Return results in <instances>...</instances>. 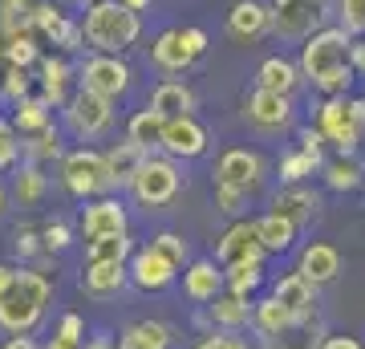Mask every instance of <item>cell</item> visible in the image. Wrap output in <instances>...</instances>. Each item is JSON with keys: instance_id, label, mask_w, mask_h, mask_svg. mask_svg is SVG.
<instances>
[{"instance_id": "6da1fadb", "label": "cell", "mask_w": 365, "mask_h": 349, "mask_svg": "<svg viewBox=\"0 0 365 349\" xmlns=\"http://www.w3.org/2000/svg\"><path fill=\"white\" fill-rule=\"evenodd\" d=\"M353 33L333 21V25L317 29L313 37L300 41V78L309 81L321 98H337V93L353 90V78H357V65H353Z\"/></svg>"}, {"instance_id": "7a4b0ae2", "label": "cell", "mask_w": 365, "mask_h": 349, "mask_svg": "<svg viewBox=\"0 0 365 349\" xmlns=\"http://www.w3.org/2000/svg\"><path fill=\"white\" fill-rule=\"evenodd\" d=\"M53 305V280L41 264H16L9 285L0 288V333L33 337L45 325Z\"/></svg>"}, {"instance_id": "3957f363", "label": "cell", "mask_w": 365, "mask_h": 349, "mask_svg": "<svg viewBox=\"0 0 365 349\" xmlns=\"http://www.w3.org/2000/svg\"><path fill=\"white\" fill-rule=\"evenodd\" d=\"M90 53H126L143 41V13H130L122 0H93L78 16Z\"/></svg>"}, {"instance_id": "277c9868", "label": "cell", "mask_w": 365, "mask_h": 349, "mask_svg": "<svg viewBox=\"0 0 365 349\" xmlns=\"http://www.w3.org/2000/svg\"><path fill=\"white\" fill-rule=\"evenodd\" d=\"M313 126L337 155H357L365 146V98H357V93L321 98L313 110Z\"/></svg>"}, {"instance_id": "5b68a950", "label": "cell", "mask_w": 365, "mask_h": 349, "mask_svg": "<svg viewBox=\"0 0 365 349\" xmlns=\"http://www.w3.org/2000/svg\"><path fill=\"white\" fill-rule=\"evenodd\" d=\"M187 187V175H182V163H175V158H167L163 151L158 155H146L143 167H138V175L130 179V199L143 211H167L175 199H179V191Z\"/></svg>"}, {"instance_id": "8992f818", "label": "cell", "mask_w": 365, "mask_h": 349, "mask_svg": "<svg viewBox=\"0 0 365 349\" xmlns=\"http://www.w3.org/2000/svg\"><path fill=\"white\" fill-rule=\"evenodd\" d=\"M211 49L207 29L199 25H170L150 41V65H155L163 78H179L191 65Z\"/></svg>"}, {"instance_id": "52a82bcc", "label": "cell", "mask_w": 365, "mask_h": 349, "mask_svg": "<svg viewBox=\"0 0 365 349\" xmlns=\"http://www.w3.org/2000/svg\"><path fill=\"white\" fill-rule=\"evenodd\" d=\"M114 118H118V102L98 98L90 90H73L66 98V106H61V130L69 138H78L81 146L106 138L114 130Z\"/></svg>"}, {"instance_id": "ba28073f", "label": "cell", "mask_w": 365, "mask_h": 349, "mask_svg": "<svg viewBox=\"0 0 365 349\" xmlns=\"http://www.w3.org/2000/svg\"><path fill=\"white\" fill-rule=\"evenodd\" d=\"M272 179V167H268V158L256 151V146H223L215 163H211V183H227L235 191L252 195V199H260L264 187Z\"/></svg>"}, {"instance_id": "9c48e42d", "label": "cell", "mask_w": 365, "mask_h": 349, "mask_svg": "<svg viewBox=\"0 0 365 349\" xmlns=\"http://www.w3.org/2000/svg\"><path fill=\"white\" fill-rule=\"evenodd\" d=\"M57 183L66 187V195L73 199H98V195H114L110 191V175H106V155L98 146H73L61 155L57 163Z\"/></svg>"}, {"instance_id": "30bf717a", "label": "cell", "mask_w": 365, "mask_h": 349, "mask_svg": "<svg viewBox=\"0 0 365 349\" xmlns=\"http://www.w3.org/2000/svg\"><path fill=\"white\" fill-rule=\"evenodd\" d=\"M78 90H90L98 98L122 102L134 90V69L122 53H86L78 61Z\"/></svg>"}, {"instance_id": "8fae6325", "label": "cell", "mask_w": 365, "mask_h": 349, "mask_svg": "<svg viewBox=\"0 0 365 349\" xmlns=\"http://www.w3.org/2000/svg\"><path fill=\"white\" fill-rule=\"evenodd\" d=\"M240 122L252 134H260V138H280L297 122V102L284 98V93H268V90H256L252 86L244 93V102H240Z\"/></svg>"}, {"instance_id": "7c38bea8", "label": "cell", "mask_w": 365, "mask_h": 349, "mask_svg": "<svg viewBox=\"0 0 365 349\" xmlns=\"http://www.w3.org/2000/svg\"><path fill=\"white\" fill-rule=\"evenodd\" d=\"M272 9V33L280 41H304L317 29L329 25L333 0H268Z\"/></svg>"}, {"instance_id": "4fadbf2b", "label": "cell", "mask_w": 365, "mask_h": 349, "mask_svg": "<svg viewBox=\"0 0 365 349\" xmlns=\"http://www.w3.org/2000/svg\"><path fill=\"white\" fill-rule=\"evenodd\" d=\"M268 252L260 244V232H256V220L244 216V220H232L215 240V264L220 268H232V264H264Z\"/></svg>"}, {"instance_id": "5bb4252c", "label": "cell", "mask_w": 365, "mask_h": 349, "mask_svg": "<svg viewBox=\"0 0 365 349\" xmlns=\"http://www.w3.org/2000/svg\"><path fill=\"white\" fill-rule=\"evenodd\" d=\"M158 151L175 163H191V158H203L211 151V130L199 122L195 114H182V118H167L163 122V143Z\"/></svg>"}, {"instance_id": "9a60e30c", "label": "cell", "mask_w": 365, "mask_h": 349, "mask_svg": "<svg viewBox=\"0 0 365 349\" xmlns=\"http://www.w3.org/2000/svg\"><path fill=\"white\" fill-rule=\"evenodd\" d=\"M130 232V211L118 195H98L86 199L78 216V236L81 240H98V236H126Z\"/></svg>"}, {"instance_id": "2e32d148", "label": "cell", "mask_w": 365, "mask_h": 349, "mask_svg": "<svg viewBox=\"0 0 365 349\" xmlns=\"http://www.w3.org/2000/svg\"><path fill=\"white\" fill-rule=\"evenodd\" d=\"M268 203H272L268 211L284 216L288 223H297V232H309V228L321 220V207H325V199H321V191H313L309 183H280Z\"/></svg>"}, {"instance_id": "e0dca14e", "label": "cell", "mask_w": 365, "mask_h": 349, "mask_svg": "<svg viewBox=\"0 0 365 349\" xmlns=\"http://www.w3.org/2000/svg\"><path fill=\"white\" fill-rule=\"evenodd\" d=\"M126 276L138 293H167L175 280H179V268L170 264L155 244H138L126 260Z\"/></svg>"}, {"instance_id": "ac0fdd59", "label": "cell", "mask_w": 365, "mask_h": 349, "mask_svg": "<svg viewBox=\"0 0 365 349\" xmlns=\"http://www.w3.org/2000/svg\"><path fill=\"white\" fill-rule=\"evenodd\" d=\"M268 293H272V297L292 313V321H297V325L317 321V313H321V288H317L313 280H304L297 268L280 272L276 280H268Z\"/></svg>"}, {"instance_id": "d6986e66", "label": "cell", "mask_w": 365, "mask_h": 349, "mask_svg": "<svg viewBox=\"0 0 365 349\" xmlns=\"http://www.w3.org/2000/svg\"><path fill=\"white\" fill-rule=\"evenodd\" d=\"M223 29L235 45H256V41L272 37V9L268 0H235L227 16H223Z\"/></svg>"}, {"instance_id": "ffe728a7", "label": "cell", "mask_w": 365, "mask_h": 349, "mask_svg": "<svg viewBox=\"0 0 365 349\" xmlns=\"http://www.w3.org/2000/svg\"><path fill=\"white\" fill-rule=\"evenodd\" d=\"M78 90V65L69 61L66 53H41L37 61V93L53 110H61L66 98Z\"/></svg>"}, {"instance_id": "44dd1931", "label": "cell", "mask_w": 365, "mask_h": 349, "mask_svg": "<svg viewBox=\"0 0 365 349\" xmlns=\"http://www.w3.org/2000/svg\"><path fill=\"white\" fill-rule=\"evenodd\" d=\"M223 293V268L215 264V256H191L182 264V297L191 305H211Z\"/></svg>"}, {"instance_id": "7402d4cb", "label": "cell", "mask_w": 365, "mask_h": 349, "mask_svg": "<svg viewBox=\"0 0 365 349\" xmlns=\"http://www.w3.org/2000/svg\"><path fill=\"white\" fill-rule=\"evenodd\" d=\"M78 285H81L86 297L110 300V297H118L122 288L130 285V276H126V264H118V260H86V264H81Z\"/></svg>"}, {"instance_id": "603a6c76", "label": "cell", "mask_w": 365, "mask_h": 349, "mask_svg": "<svg viewBox=\"0 0 365 349\" xmlns=\"http://www.w3.org/2000/svg\"><path fill=\"white\" fill-rule=\"evenodd\" d=\"M297 272L304 276V280H313L317 288L333 285V280L341 276L337 244H329V240H309V244L300 248V256H297Z\"/></svg>"}, {"instance_id": "cb8c5ba5", "label": "cell", "mask_w": 365, "mask_h": 349, "mask_svg": "<svg viewBox=\"0 0 365 349\" xmlns=\"http://www.w3.org/2000/svg\"><path fill=\"white\" fill-rule=\"evenodd\" d=\"M304 86L300 78V65L284 53H272L256 65V90H268V93H284V98H297V90Z\"/></svg>"}, {"instance_id": "d4e9b609", "label": "cell", "mask_w": 365, "mask_h": 349, "mask_svg": "<svg viewBox=\"0 0 365 349\" xmlns=\"http://www.w3.org/2000/svg\"><path fill=\"white\" fill-rule=\"evenodd\" d=\"M252 300L256 297H240V293H227V288H223L211 305H203V313H207L211 329L244 333V329H252Z\"/></svg>"}, {"instance_id": "484cf974", "label": "cell", "mask_w": 365, "mask_h": 349, "mask_svg": "<svg viewBox=\"0 0 365 349\" xmlns=\"http://www.w3.org/2000/svg\"><path fill=\"white\" fill-rule=\"evenodd\" d=\"M102 155H106L110 191H126V187H130V179L138 175V167H143V158L150 155V151H143V146L130 143V138H122V143H110Z\"/></svg>"}, {"instance_id": "4316f807", "label": "cell", "mask_w": 365, "mask_h": 349, "mask_svg": "<svg viewBox=\"0 0 365 349\" xmlns=\"http://www.w3.org/2000/svg\"><path fill=\"white\" fill-rule=\"evenodd\" d=\"M146 106L163 118H182V114H195L199 110V93L179 78H163L155 90H150V102Z\"/></svg>"}, {"instance_id": "83f0119b", "label": "cell", "mask_w": 365, "mask_h": 349, "mask_svg": "<svg viewBox=\"0 0 365 349\" xmlns=\"http://www.w3.org/2000/svg\"><path fill=\"white\" fill-rule=\"evenodd\" d=\"M49 191H53V179H49V171L41 167V163H16V171H13V199L21 207H41L45 199H49Z\"/></svg>"}, {"instance_id": "f1b7e54d", "label": "cell", "mask_w": 365, "mask_h": 349, "mask_svg": "<svg viewBox=\"0 0 365 349\" xmlns=\"http://www.w3.org/2000/svg\"><path fill=\"white\" fill-rule=\"evenodd\" d=\"M321 183H325L329 191H337V195L361 191V187H365V163H361V155H333V158H325V167H321Z\"/></svg>"}, {"instance_id": "f546056e", "label": "cell", "mask_w": 365, "mask_h": 349, "mask_svg": "<svg viewBox=\"0 0 365 349\" xmlns=\"http://www.w3.org/2000/svg\"><path fill=\"white\" fill-rule=\"evenodd\" d=\"M170 341H175V329L167 321H155V317L130 321L118 333V349H170Z\"/></svg>"}, {"instance_id": "4dcf8cb0", "label": "cell", "mask_w": 365, "mask_h": 349, "mask_svg": "<svg viewBox=\"0 0 365 349\" xmlns=\"http://www.w3.org/2000/svg\"><path fill=\"white\" fill-rule=\"evenodd\" d=\"M61 155H66V130L57 126V122H49L45 130L29 134V138H21V158L25 163L49 167V163H61Z\"/></svg>"}, {"instance_id": "1f68e13d", "label": "cell", "mask_w": 365, "mask_h": 349, "mask_svg": "<svg viewBox=\"0 0 365 349\" xmlns=\"http://www.w3.org/2000/svg\"><path fill=\"white\" fill-rule=\"evenodd\" d=\"M256 232H260V244H264L268 256H288V252L297 248V240H300L297 223H288L284 216H276V211L256 216Z\"/></svg>"}, {"instance_id": "d6a6232c", "label": "cell", "mask_w": 365, "mask_h": 349, "mask_svg": "<svg viewBox=\"0 0 365 349\" xmlns=\"http://www.w3.org/2000/svg\"><path fill=\"white\" fill-rule=\"evenodd\" d=\"M325 337L329 329L321 321H304V325H288L272 337H260V349H321Z\"/></svg>"}, {"instance_id": "836d02e7", "label": "cell", "mask_w": 365, "mask_h": 349, "mask_svg": "<svg viewBox=\"0 0 365 349\" xmlns=\"http://www.w3.org/2000/svg\"><path fill=\"white\" fill-rule=\"evenodd\" d=\"M13 114H9V122H13V130L21 134V138H29V134H37V130H45L53 122V106L41 98V93H29V98H21L16 106H9Z\"/></svg>"}, {"instance_id": "e575fe53", "label": "cell", "mask_w": 365, "mask_h": 349, "mask_svg": "<svg viewBox=\"0 0 365 349\" xmlns=\"http://www.w3.org/2000/svg\"><path fill=\"white\" fill-rule=\"evenodd\" d=\"M288 325H297V321H292V313H288L272 293H264V297L252 300V333L256 337H272V333H280V329H288Z\"/></svg>"}, {"instance_id": "d590c367", "label": "cell", "mask_w": 365, "mask_h": 349, "mask_svg": "<svg viewBox=\"0 0 365 349\" xmlns=\"http://www.w3.org/2000/svg\"><path fill=\"white\" fill-rule=\"evenodd\" d=\"M163 122H167L163 114H155L150 106H143V110H134V114L126 118V138H130V143H138L143 151H150V155H155L158 143H163Z\"/></svg>"}, {"instance_id": "8d00e7d4", "label": "cell", "mask_w": 365, "mask_h": 349, "mask_svg": "<svg viewBox=\"0 0 365 349\" xmlns=\"http://www.w3.org/2000/svg\"><path fill=\"white\" fill-rule=\"evenodd\" d=\"M264 285H268L264 264H232V268H223V288H227V293H240V297H260Z\"/></svg>"}, {"instance_id": "74e56055", "label": "cell", "mask_w": 365, "mask_h": 349, "mask_svg": "<svg viewBox=\"0 0 365 349\" xmlns=\"http://www.w3.org/2000/svg\"><path fill=\"white\" fill-rule=\"evenodd\" d=\"M134 236H98V240H86V260H118V264H126L134 252Z\"/></svg>"}, {"instance_id": "f35d334b", "label": "cell", "mask_w": 365, "mask_h": 349, "mask_svg": "<svg viewBox=\"0 0 365 349\" xmlns=\"http://www.w3.org/2000/svg\"><path fill=\"white\" fill-rule=\"evenodd\" d=\"M313 175H321V163H313V158L304 155V151H284L280 155V163H276V179L280 183H309Z\"/></svg>"}, {"instance_id": "ab89813d", "label": "cell", "mask_w": 365, "mask_h": 349, "mask_svg": "<svg viewBox=\"0 0 365 349\" xmlns=\"http://www.w3.org/2000/svg\"><path fill=\"white\" fill-rule=\"evenodd\" d=\"M73 240H78V228H73L69 220H61V216L45 220V228H41L45 256H61V252H69V248H73Z\"/></svg>"}, {"instance_id": "60d3db41", "label": "cell", "mask_w": 365, "mask_h": 349, "mask_svg": "<svg viewBox=\"0 0 365 349\" xmlns=\"http://www.w3.org/2000/svg\"><path fill=\"white\" fill-rule=\"evenodd\" d=\"M4 61L16 65V69H33V65L41 61L37 37H33V33H13V37H4Z\"/></svg>"}, {"instance_id": "b9f144b4", "label": "cell", "mask_w": 365, "mask_h": 349, "mask_svg": "<svg viewBox=\"0 0 365 349\" xmlns=\"http://www.w3.org/2000/svg\"><path fill=\"white\" fill-rule=\"evenodd\" d=\"M211 199H215V207H220L227 220H244L252 211V195H244V191H235V187H227V183H211Z\"/></svg>"}, {"instance_id": "7bdbcfd3", "label": "cell", "mask_w": 365, "mask_h": 349, "mask_svg": "<svg viewBox=\"0 0 365 349\" xmlns=\"http://www.w3.org/2000/svg\"><path fill=\"white\" fill-rule=\"evenodd\" d=\"M29 93H37L33 90V74L29 69H16V65H4V74H0V102L16 106Z\"/></svg>"}, {"instance_id": "ee69618b", "label": "cell", "mask_w": 365, "mask_h": 349, "mask_svg": "<svg viewBox=\"0 0 365 349\" xmlns=\"http://www.w3.org/2000/svg\"><path fill=\"white\" fill-rule=\"evenodd\" d=\"M150 244H155L158 252L175 264V268H182V264L191 260V240H187L182 232H155V236H150Z\"/></svg>"}, {"instance_id": "f6af8a7d", "label": "cell", "mask_w": 365, "mask_h": 349, "mask_svg": "<svg viewBox=\"0 0 365 349\" xmlns=\"http://www.w3.org/2000/svg\"><path fill=\"white\" fill-rule=\"evenodd\" d=\"M333 16L345 33L365 37V0H333Z\"/></svg>"}, {"instance_id": "bcb514c9", "label": "cell", "mask_w": 365, "mask_h": 349, "mask_svg": "<svg viewBox=\"0 0 365 349\" xmlns=\"http://www.w3.org/2000/svg\"><path fill=\"white\" fill-rule=\"evenodd\" d=\"M21 163V134L13 130V122L0 114V175L4 171H16Z\"/></svg>"}, {"instance_id": "7dc6e473", "label": "cell", "mask_w": 365, "mask_h": 349, "mask_svg": "<svg viewBox=\"0 0 365 349\" xmlns=\"http://www.w3.org/2000/svg\"><path fill=\"white\" fill-rule=\"evenodd\" d=\"M13 256H16V264H37V260L45 256L41 232H33V228H16V236H13Z\"/></svg>"}, {"instance_id": "c3c4849f", "label": "cell", "mask_w": 365, "mask_h": 349, "mask_svg": "<svg viewBox=\"0 0 365 349\" xmlns=\"http://www.w3.org/2000/svg\"><path fill=\"white\" fill-rule=\"evenodd\" d=\"M53 341H61L69 349L86 345V321H81V313H61L57 317V329H53Z\"/></svg>"}, {"instance_id": "681fc988", "label": "cell", "mask_w": 365, "mask_h": 349, "mask_svg": "<svg viewBox=\"0 0 365 349\" xmlns=\"http://www.w3.org/2000/svg\"><path fill=\"white\" fill-rule=\"evenodd\" d=\"M191 349H252L244 333H227V329H207L191 341Z\"/></svg>"}, {"instance_id": "f907efd6", "label": "cell", "mask_w": 365, "mask_h": 349, "mask_svg": "<svg viewBox=\"0 0 365 349\" xmlns=\"http://www.w3.org/2000/svg\"><path fill=\"white\" fill-rule=\"evenodd\" d=\"M297 151H304L313 163L325 167V138H321V130H317L313 122H309V126H297Z\"/></svg>"}, {"instance_id": "816d5d0a", "label": "cell", "mask_w": 365, "mask_h": 349, "mask_svg": "<svg viewBox=\"0 0 365 349\" xmlns=\"http://www.w3.org/2000/svg\"><path fill=\"white\" fill-rule=\"evenodd\" d=\"M81 349H118V337L110 329H93V333H86V345Z\"/></svg>"}, {"instance_id": "f5cc1de1", "label": "cell", "mask_w": 365, "mask_h": 349, "mask_svg": "<svg viewBox=\"0 0 365 349\" xmlns=\"http://www.w3.org/2000/svg\"><path fill=\"white\" fill-rule=\"evenodd\" d=\"M321 349H365V345L349 333H329L325 341H321Z\"/></svg>"}, {"instance_id": "db71d44e", "label": "cell", "mask_w": 365, "mask_h": 349, "mask_svg": "<svg viewBox=\"0 0 365 349\" xmlns=\"http://www.w3.org/2000/svg\"><path fill=\"white\" fill-rule=\"evenodd\" d=\"M0 349H41V341H33V337H9Z\"/></svg>"}, {"instance_id": "11a10c76", "label": "cell", "mask_w": 365, "mask_h": 349, "mask_svg": "<svg viewBox=\"0 0 365 349\" xmlns=\"http://www.w3.org/2000/svg\"><path fill=\"white\" fill-rule=\"evenodd\" d=\"M353 65H357V74H365V37L353 41Z\"/></svg>"}, {"instance_id": "9f6ffc18", "label": "cell", "mask_w": 365, "mask_h": 349, "mask_svg": "<svg viewBox=\"0 0 365 349\" xmlns=\"http://www.w3.org/2000/svg\"><path fill=\"white\" fill-rule=\"evenodd\" d=\"M122 4H126V9H130V13H146V9H150V4H155V0H122Z\"/></svg>"}, {"instance_id": "6f0895ef", "label": "cell", "mask_w": 365, "mask_h": 349, "mask_svg": "<svg viewBox=\"0 0 365 349\" xmlns=\"http://www.w3.org/2000/svg\"><path fill=\"white\" fill-rule=\"evenodd\" d=\"M16 272V264H9V260H0V288L9 285V276Z\"/></svg>"}, {"instance_id": "680465c9", "label": "cell", "mask_w": 365, "mask_h": 349, "mask_svg": "<svg viewBox=\"0 0 365 349\" xmlns=\"http://www.w3.org/2000/svg\"><path fill=\"white\" fill-rule=\"evenodd\" d=\"M9 199H13V195H9V187H4V183H0V216L9 211Z\"/></svg>"}, {"instance_id": "91938a15", "label": "cell", "mask_w": 365, "mask_h": 349, "mask_svg": "<svg viewBox=\"0 0 365 349\" xmlns=\"http://www.w3.org/2000/svg\"><path fill=\"white\" fill-rule=\"evenodd\" d=\"M41 349H69V345H61V341H45Z\"/></svg>"}, {"instance_id": "94428289", "label": "cell", "mask_w": 365, "mask_h": 349, "mask_svg": "<svg viewBox=\"0 0 365 349\" xmlns=\"http://www.w3.org/2000/svg\"><path fill=\"white\" fill-rule=\"evenodd\" d=\"M69 4H81V9H86V4H93V0H69Z\"/></svg>"}, {"instance_id": "6125c7cd", "label": "cell", "mask_w": 365, "mask_h": 349, "mask_svg": "<svg viewBox=\"0 0 365 349\" xmlns=\"http://www.w3.org/2000/svg\"><path fill=\"white\" fill-rule=\"evenodd\" d=\"M361 191H365V187H361Z\"/></svg>"}, {"instance_id": "be15d7a7", "label": "cell", "mask_w": 365, "mask_h": 349, "mask_svg": "<svg viewBox=\"0 0 365 349\" xmlns=\"http://www.w3.org/2000/svg\"><path fill=\"white\" fill-rule=\"evenodd\" d=\"M361 98H365V93H361Z\"/></svg>"}]
</instances>
